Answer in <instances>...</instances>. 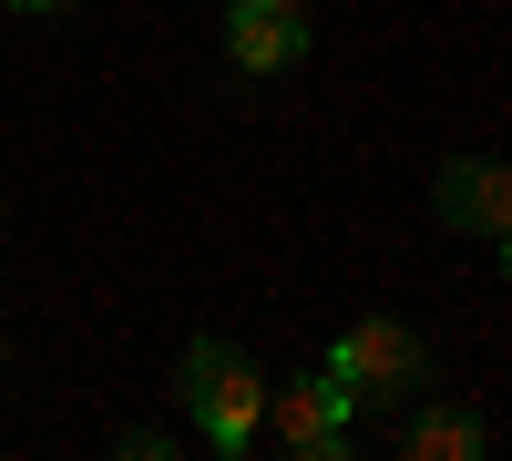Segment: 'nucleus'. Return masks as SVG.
I'll return each mask as SVG.
<instances>
[{
	"label": "nucleus",
	"instance_id": "1",
	"mask_svg": "<svg viewBox=\"0 0 512 461\" xmlns=\"http://www.w3.org/2000/svg\"><path fill=\"white\" fill-rule=\"evenodd\" d=\"M185 410H195V441L236 461L256 441V421H267V380H256V359L236 339H195L185 349Z\"/></svg>",
	"mask_w": 512,
	"mask_h": 461
},
{
	"label": "nucleus",
	"instance_id": "2",
	"mask_svg": "<svg viewBox=\"0 0 512 461\" xmlns=\"http://www.w3.org/2000/svg\"><path fill=\"white\" fill-rule=\"evenodd\" d=\"M328 380L349 390V400H410L420 380H431V349H420L400 318H359L349 339L328 349Z\"/></svg>",
	"mask_w": 512,
	"mask_h": 461
},
{
	"label": "nucleus",
	"instance_id": "3",
	"mask_svg": "<svg viewBox=\"0 0 512 461\" xmlns=\"http://www.w3.org/2000/svg\"><path fill=\"white\" fill-rule=\"evenodd\" d=\"M349 390H338L328 380V369H318V380H287V390H267V421H256V431H277L297 461H338V451H349Z\"/></svg>",
	"mask_w": 512,
	"mask_h": 461
},
{
	"label": "nucleus",
	"instance_id": "4",
	"mask_svg": "<svg viewBox=\"0 0 512 461\" xmlns=\"http://www.w3.org/2000/svg\"><path fill=\"white\" fill-rule=\"evenodd\" d=\"M441 226H461V236H512V164H482V154H461V164H441Z\"/></svg>",
	"mask_w": 512,
	"mask_h": 461
},
{
	"label": "nucleus",
	"instance_id": "5",
	"mask_svg": "<svg viewBox=\"0 0 512 461\" xmlns=\"http://www.w3.org/2000/svg\"><path fill=\"white\" fill-rule=\"evenodd\" d=\"M226 52H236V72H287L297 52H308V21H287V11H246V0H226Z\"/></svg>",
	"mask_w": 512,
	"mask_h": 461
},
{
	"label": "nucleus",
	"instance_id": "6",
	"mask_svg": "<svg viewBox=\"0 0 512 461\" xmlns=\"http://www.w3.org/2000/svg\"><path fill=\"white\" fill-rule=\"evenodd\" d=\"M400 451H410V461H482V410H461V400H420L410 421H400Z\"/></svg>",
	"mask_w": 512,
	"mask_h": 461
},
{
	"label": "nucleus",
	"instance_id": "7",
	"mask_svg": "<svg viewBox=\"0 0 512 461\" xmlns=\"http://www.w3.org/2000/svg\"><path fill=\"white\" fill-rule=\"evenodd\" d=\"M246 11H287V21H308V11H318V0H246Z\"/></svg>",
	"mask_w": 512,
	"mask_h": 461
},
{
	"label": "nucleus",
	"instance_id": "8",
	"mask_svg": "<svg viewBox=\"0 0 512 461\" xmlns=\"http://www.w3.org/2000/svg\"><path fill=\"white\" fill-rule=\"evenodd\" d=\"M11 11H62V0H11Z\"/></svg>",
	"mask_w": 512,
	"mask_h": 461
},
{
	"label": "nucleus",
	"instance_id": "9",
	"mask_svg": "<svg viewBox=\"0 0 512 461\" xmlns=\"http://www.w3.org/2000/svg\"><path fill=\"white\" fill-rule=\"evenodd\" d=\"M502 277H512V236H502Z\"/></svg>",
	"mask_w": 512,
	"mask_h": 461
}]
</instances>
